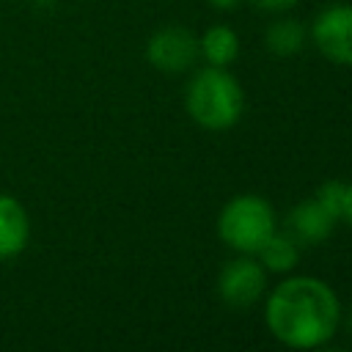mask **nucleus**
Listing matches in <instances>:
<instances>
[{
	"label": "nucleus",
	"mask_w": 352,
	"mask_h": 352,
	"mask_svg": "<svg viewBox=\"0 0 352 352\" xmlns=\"http://www.w3.org/2000/svg\"><path fill=\"white\" fill-rule=\"evenodd\" d=\"M270 333L294 349H311L330 341L338 327L341 305L336 292L311 275L286 278L278 283L264 305Z\"/></svg>",
	"instance_id": "1"
},
{
	"label": "nucleus",
	"mask_w": 352,
	"mask_h": 352,
	"mask_svg": "<svg viewBox=\"0 0 352 352\" xmlns=\"http://www.w3.org/2000/svg\"><path fill=\"white\" fill-rule=\"evenodd\" d=\"M184 104L198 126L223 132L239 121L245 96L236 77H231L223 66H206L190 80Z\"/></svg>",
	"instance_id": "2"
},
{
	"label": "nucleus",
	"mask_w": 352,
	"mask_h": 352,
	"mask_svg": "<svg viewBox=\"0 0 352 352\" xmlns=\"http://www.w3.org/2000/svg\"><path fill=\"white\" fill-rule=\"evenodd\" d=\"M220 239L236 253H258L275 234V212L261 195H234L217 217Z\"/></svg>",
	"instance_id": "3"
},
{
	"label": "nucleus",
	"mask_w": 352,
	"mask_h": 352,
	"mask_svg": "<svg viewBox=\"0 0 352 352\" xmlns=\"http://www.w3.org/2000/svg\"><path fill=\"white\" fill-rule=\"evenodd\" d=\"M267 289V270L261 261L250 258L248 253L239 258H231L220 275H217V294L231 308H248L253 305Z\"/></svg>",
	"instance_id": "4"
},
{
	"label": "nucleus",
	"mask_w": 352,
	"mask_h": 352,
	"mask_svg": "<svg viewBox=\"0 0 352 352\" xmlns=\"http://www.w3.org/2000/svg\"><path fill=\"white\" fill-rule=\"evenodd\" d=\"M314 44L319 52L341 66H352V6L324 8L311 28Z\"/></svg>",
	"instance_id": "5"
},
{
	"label": "nucleus",
	"mask_w": 352,
	"mask_h": 352,
	"mask_svg": "<svg viewBox=\"0 0 352 352\" xmlns=\"http://www.w3.org/2000/svg\"><path fill=\"white\" fill-rule=\"evenodd\" d=\"M146 58L160 72H184L198 58V38L179 25L162 28L148 38Z\"/></svg>",
	"instance_id": "6"
},
{
	"label": "nucleus",
	"mask_w": 352,
	"mask_h": 352,
	"mask_svg": "<svg viewBox=\"0 0 352 352\" xmlns=\"http://www.w3.org/2000/svg\"><path fill=\"white\" fill-rule=\"evenodd\" d=\"M30 242V214L25 204L0 192V261L16 258Z\"/></svg>",
	"instance_id": "7"
},
{
	"label": "nucleus",
	"mask_w": 352,
	"mask_h": 352,
	"mask_svg": "<svg viewBox=\"0 0 352 352\" xmlns=\"http://www.w3.org/2000/svg\"><path fill=\"white\" fill-rule=\"evenodd\" d=\"M333 226H336V217L316 201H302L292 209L289 214V228H292V236L297 242H305V245H319L324 242L330 234H333Z\"/></svg>",
	"instance_id": "8"
},
{
	"label": "nucleus",
	"mask_w": 352,
	"mask_h": 352,
	"mask_svg": "<svg viewBox=\"0 0 352 352\" xmlns=\"http://www.w3.org/2000/svg\"><path fill=\"white\" fill-rule=\"evenodd\" d=\"M198 50L209 60V66H223L226 69L239 55V36L228 25H214L204 33V38L198 41Z\"/></svg>",
	"instance_id": "9"
},
{
	"label": "nucleus",
	"mask_w": 352,
	"mask_h": 352,
	"mask_svg": "<svg viewBox=\"0 0 352 352\" xmlns=\"http://www.w3.org/2000/svg\"><path fill=\"white\" fill-rule=\"evenodd\" d=\"M300 258V250H297V239L289 236V234H272L261 250H258V261L264 270L270 272H289Z\"/></svg>",
	"instance_id": "10"
},
{
	"label": "nucleus",
	"mask_w": 352,
	"mask_h": 352,
	"mask_svg": "<svg viewBox=\"0 0 352 352\" xmlns=\"http://www.w3.org/2000/svg\"><path fill=\"white\" fill-rule=\"evenodd\" d=\"M267 50L275 52V55H294L302 50L305 44V28L297 22V19H280V22H272L270 30H267Z\"/></svg>",
	"instance_id": "11"
},
{
	"label": "nucleus",
	"mask_w": 352,
	"mask_h": 352,
	"mask_svg": "<svg viewBox=\"0 0 352 352\" xmlns=\"http://www.w3.org/2000/svg\"><path fill=\"white\" fill-rule=\"evenodd\" d=\"M336 220H341L344 217V204H346V184L344 182H338V179H333V182H324L319 190H316V195H314Z\"/></svg>",
	"instance_id": "12"
},
{
	"label": "nucleus",
	"mask_w": 352,
	"mask_h": 352,
	"mask_svg": "<svg viewBox=\"0 0 352 352\" xmlns=\"http://www.w3.org/2000/svg\"><path fill=\"white\" fill-rule=\"evenodd\" d=\"M253 3L261 6V8H267V11H283V8L294 6L297 0H253Z\"/></svg>",
	"instance_id": "13"
},
{
	"label": "nucleus",
	"mask_w": 352,
	"mask_h": 352,
	"mask_svg": "<svg viewBox=\"0 0 352 352\" xmlns=\"http://www.w3.org/2000/svg\"><path fill=\"white\" fill-rule=\"evenodd\" d=\"M349 226H352V184H346V204H344V217Z\"/></svg>",
	"instance_id": "14"
},
{
	"label": "nucleus",
	"mask_w": 352,
	"mask_h": 352,
	"mask_svg": "<svg viewBox=\"0 0 352 352\" xmlns=\"http://www.w3.org/2000/svg\"><path fill=\"white\" fill-rule=\"evenodd\" d=\"M239 0H209V6L212 8H220V11H228V8H234Z\"/></svg>",
	"instance_id": "15"
},
{
	"label": "nucleus",
	"mask_w": 352,
	"mask_h": 352,
	"mask_svg": "<svg viewBox=\"0 0 352 352\" xmlns=\"http://www.w3.org/2000/svg\"><path fill=\"white\" fill-rule=\"evenodd\" d=\"M349 330H352V314H349Z\"/></svg>",
	"instance_id": "16"
}]
</instances>
